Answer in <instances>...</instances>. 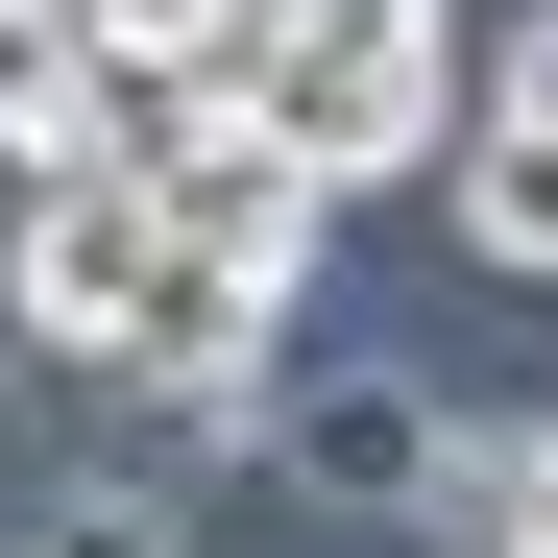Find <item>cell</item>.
<instances>
[{"instance_id":"cell-9","label":"cell","mask_w":558,"mask_h":558,"mask_svg":"<svg viewBox=\"0 0 558 558\" xmlns=\"http://www.w3.org/2000/svg\"><path fill=\"white\" fill-rule=\"evenodd\" d=\"M486 558H558V437L510 461V534H486Z\"/></svg>"},{"instance_id":"cell-3","label":"cell","mask_w":558,"mask_h":558,"mask_svg":"<svg viewBox=\"0 0 558 558\" xmlns=\"http://www.w3.org/2000/svg\"><path fill=\"white\" fill-rule=\"evenodd\" d=\"M146 170H25V243H0V316H25L49 364H98L122 340V292H146Z\"/></svg>"},{"instance_id":"cell-2","label":"cell","mask_w":558,"mask_h":558,"mask_svg":"<svg viewBox=\"0 0 558 558\" xmlns=\"http://www.w3.org/2000/svg\"><path fill=\"white\" fill-rule=\"evenodd\" d=\"M267 486H316L340 534H437V389H389V364H316L292 413H243Z\"/></svg>"},{"instance_id":"cell-5","label":"cell","mask_w":558,"mask_h":558,"mask_svg":"<svg viewBox=\"0 0 558 558\" xmlns=\"http://www.w3.org/2000/svg\"><path fill=\"white\" fill-rule=\"evenodd\" d=\"M122 389H170V413H243L267 389V292H243V267H195V243H146V292H122Z\"/></svg>"},{"instance_id":"cell-6","label":"cell","mask_w":558,"mask_h":558,"mask_svg":"<svg viewBox=\"0 0 558 558\" xmlns=\"http://www.w3.org/2000/svg\"><path fill=\"white\" fill-rule=\"evenodd\" d=\"M437 195H461V243H486V267H534V292H558V122H510V98H461V146H437Z\"/></svg>"},{"instance_id":"cell-1","label":"cell","mask_w":558,"mask_h":558,"mask_svg":"<svg viewBox=\"0 0 558 558\" xmlns=\"http://www.w3.org/2000/svg\"><path fill=\"white\" fill-rule=\"evenodd\" d=\"M243 122L316 170V195H389V170L461 146V0H364V25H316V0H267V73Z\"/></svg>"},{"instance_id":"cell-4","label":"cell","mask_w":558,"mask_h":558,"mask_svg":"<svg viewBox=\"0 0 558 558\" xmlns=\"http://www.w3.org/2000/svg\"><path fill=\"white\" fill-rule=\"evenodd\" d=\"M146 219L195 243V267H243L267 316H292V267H316V219H340V195H316V170L267 146V122H170V146H146Z\"/></svg>"},{"instance_id":"cell-7","label":"cell","mask_w":558,"mask_h":558,"mask_svg":"<svg viewBox=\"0 0 558 558\" xmlns=\"http://www.w3.org/2000/svg\"><path fill=\"white\" fill-rule=\"evenodd\" d=\"M0 558H195L146 486H49V510H0Z\"/></svg>"},{"instance_id":"cell-8","label":"cell","mask_w":558,"mask_h":558,"mask_svg":"<svg viewBox=\"0 0 558 558\" xmlns=\"http://www.w3.org/2000/svg\"><path fill=\"white\" fill-rule=\"evenodd\" d=\"M98 49H195V25H243V0H73Z\"/></svg>"}]
</instances>
